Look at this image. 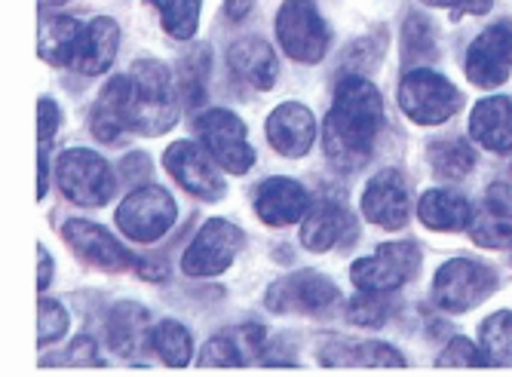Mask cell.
Returning <instances> with one entry per match:
<instances>
[{
	"label": "cell",
	"mask_w": 512,
	"mask_h": 377,
	"mask_svg": "<svg viewBox=\"0 0 512 377\" xmlns=\"http://www.w3.org/2000/svg\"><path fill=\"white\" fill-rule=\"evenodd\" d=\"M384 126V102L375 83L362 74H347L335 89V105L325 114L322 145L325 157L341 172L362 169L371 154L375 141Z\"/></svg>",
	"instance_id": "obj_1"
},
{
	"label": "cell",
	"mask_w": 512,
	"mask_h": 377,
	"mask_svg": "<svg viewBox=\"0 0 512 377\" xmlns=\"http://www.w3.org/2000/svg\"><path fill=\"white\" fill-rule=\"evenodd\" d=\"M135 83L132 99V132L138 135H163L178 123V96L172 74L157 59H138L129 71Z\"/></svg>",
	"instance_id": "obj_2"
},
{
	"label": "cell",
	"mask_w": 512,
	"mask_h": 377,
	"mask_svg": "<svg viewBox=\"0 0 512 377\" xmlns=\"http://www.w3.org/2000/svg\"><path fill=\"white\" fill-rule=\"evenodd\" d=\"M497 289V273L488 264L470 258H451L433 279V301L445 313H467L491 298Z\"/></svg>",
	"instance_id": "obj_3"
},
{
	"label": "cell",
	"mask_w": 512,
	"mask_h": 377,
	"mask_svg": "<svg viewBox=\"0 0 512 377\" xmlns=\"http://www.w3.org/2000/svg\"><path fill=\"white\" fill-rule=\"evenodd\" d=\"M463 105V96L451 80H445L436 71L417 68L408 71L399 83V108L421 126H439L448 117L457 114Z\"/></svg>",
	"instance_id": "obj_4"
},
{
	"label": "cell",
	"mask_w": 512,
	"mask_h": 377,
	"mask_svg": "<svg viewBox=\"0 0 512 377\" xmlns=\"http://www.w3.org/2000/svg\"><path fill=\"white\" fill-rule=\"evenodd\" d=\"M56 178L62 194L86 209H99L114 197V175L111 166L96 151H65L56 163Z\"/></svg>",
	"instance_id": "obj_5"
},
{
	"label": "cell",
	"mask_w": 512,
	"mask_h": 377,
	"mask_svg": "<svg viewBox=\"0 0 512 377\" xmlns=\"http://www.w3.org/2000/svg\"><path fill=\"white\" fill-rule=\"evenodd\" d=\"M178 218V206L172 194L160 184H145L132 191L117 209V224L135 243H157L172 230Z\"/></svg>",
	"instance_id": "obj_6"
},
{
	"label": "cell",
	"mask_w": 512,
	"mask_h": 377,
	"mask_svg": "<svg viewBox=\"0 0 512 377\" xmlns=\"http://www.w3.org/2000/svg\"><path fill=\"white\" fill-rule=\"evenodd\" d=\"M276 37L289 59L316 65L329 50V25L322 22L310 0H286L276 13Z\"/></svg>",
	"instance_id": "obj_7"
},
{
	"label": "cell",
	"mask_w": 512,
	"mask_h": 377,
	"mask_svg": "<svg viewBox=\"0 0 512 377\" xmlns=\"http://www.w3.org/2000/svg\"><path fill=\"white\" fill-rule=\"evenodd\" d=\"M200 141L206 145V151L212 154V160L227 169V172H234V175H243L252 169L255 163V151L249 145V138H246V123L237 117V114H230L224 108H212V111H203L194 123Z\"/></svg>",
	"instance_id": "obj_8"
},
{
	"label": "cell",
	"mask_w": 512,
	"mask_h": 377,
	"mask_svg": "<svg viewBox=\"0 0 512 377\" xmlns=\"http://www.w3.org/2000/svg\"><path fill=\"white\" fill-rule=\"evenodd\" d=\"M421 267V249L417 243H387V246H378L375 255L368 258H359L353 267H350V276L353 282L362 289V292H393L399 286L417 273Z\"/></svg>",
	"instance_id": "obj_9"
},
{
	"label": "cell",
	"mask_w": 512,
	"mask_h": 377,
	"mask_svg": "<svg viewBox=\"0 0 512 377\" xmlns=\"http://www.w3.org/2000/svg\"><path fill=\"white\" fill-rule=\"evenodd\" d=\"M243 243H246V237L237 224H230L224 218H212L200 227L194 243L188 246V252H184L181 270L188 276H218L234 264Z\"/></svg>",
	"instance_id": "obj_10"
},
{
	"label": "cell",
	"mask_w": 512,
	"mask_h": 377,
	"mask_svg": "<svg viewBox=\"0 0 512 377\" xmlns=\"http://www.w3.org/2000/svg\"><path fill=\"white\" fill-rule=\"evenodd\" d=\"M264 301L273 313H316L338 301V286L316 270H301L273 282Z\"/></svg>",
	"instance_id": "obj_11"
},
{
	"label": "cell",
	"mask_w": 512,
	"mask_h": 377,
	"mask_svg": "<svg viewBox=\"0 0 512 377\" xmlns=\"http://www.w3.org/2000/svg\"><path fill=\"white\" fill-rule=\"evenodd\" d=\"M512 71V28L491 25L485 28L467 50V77L479 89H497L509 80Z\"/></svg>",
	"instance_id": "obj_12"
},
{
	"label": "cell",
	"mask_w": 512,
	"mask_h": 377,
	"mask_svg": "<svg viewBox=\"0 0 512 377\" xmlns=\"http://www.w3.org/2000/svg\"><path fill=\"white\" fill-rule=\"evenodd\" d=\"M212 154L209 151H200L194 141H178L172 145L163 157L169 175L184 187L188 194L200 197V200H218L224 197L227 184L221 181L215 163L209 160Z\"/></svg>",
	"instance_id": "obj_13"
},
{
	"label": "cell",
	"mask_w": 512,
	"mask_h": 377,
	"mask_svg": "<svg viewBox=\"0 0 512 377\" xmlns=\"http://www.w3.org/2000/svg\"><path fill=\"white\" fill-rule=\"evenodd\" d=\"M411 212V197L405 178L396 169H384L368 181L365 194H362V215L378 224L384 230H399L408 224Z\"/></svg>",
	"instance_id": "obj_14"
},
{
	"label": "cell",
	"mask_w": 512,
	"mask_h": 377,
	"mask_svg": "<svg viewBox=\"0 0 512 377\" xmlns=\"http://www.w3.org/2000/svg\"><path fill=\"white\" fill-rule=\"evenodd\" d=\"M62 237L65 243L74 249L77 258H83L86 264L92 267H99V270H126L132 267V255L111 237V233L99 224H92V221H68L65 230H62Z\"/></svg>",
	"instance_id": "obj_15"
},
{
	"label": "cell",
	"mask_w": 512,
	"mask_h": 377,
	"mask_svg": "<svg viewBox=\"0 0 512 377\" xmlns=\"http://www.w3.org/2000/svg\"><path fill=\"white\" fill-rule=\"evenodd\" d=\"M316 120L304 105L286 102L267 117V141L279 157L298 160L313 148Z\"/></svg>",
	"instance_id": "obj_16"
},
{
	"label": "cell",
	"mask_w": 512,
	"mask_h": 377,
	"mask_svg": "<svg viewBox=\"0 0 512 377\" xmlns=\"http://www.w3.org/2000/svg\"><path fill=\"white\" fill-rule=\"evenodd\" d=\"M132 99H135V83L132 77H114L105 83V89L99 92V102L92 108L89 126L92 135L105 145L117 141L126 129H132Z\"/></svg>",
	"instance_id": "obj_17"
},
{
	"label": "cell",
	"mask_w": 512,
	"mask_h": 377,
	"mask_svg": "<svg viewBox=\"0 0 512 377\" xmlns=\"http://www.w3.org/2000/svg\"><path fill=\"white\" fill-rule=\"evenodd\" d=\"M356 240V218L338 203L310 206L301 224V246L310 252H329Z\"/></svg>",
	"instance_id": "obj_18"
},
{
	"label": "cell",
	"mask_w": 512,
	"mask_h": 377,
	"mask_svg": "<svg viewBox=\"0 0 512 377\" xmlns=\"http://www.w3.org/2000/svg\"><path fill=\"white\" fill-rule=\"evenodd\" d=\"M255 212L270 227H289L310 212V197L292 178H267L255 191Z\"/></svg>",
	"instance_id": "obj_19"
},
{
	"label": "cell",
	"mask_w": 512,
	"mask_h": 377,
	"mask_svg": "<svg viewBox=\"0 0 512 377\" xmlns=\"http://www.w3.org/2000/svg\"><path fill=\"white\" fill-rule=\"evenodd\" d=\"M154 322L151 313L142 304H117L108 316V347L120 353L123 359L138 356L151 347Z\"/></svg>",
	"instance_id": "obj_20"
},
{
	"label": "cell",
	"mask_w": 512,
	"mask_h": 377,
	"mask_svg": "<svg viewBox=\"0 0 512 377\" xmlns=\"http://www.w3.org/2000/svg\"><path fill=\"white\" fill-rule=\"evenodd\" d=\"M470 135L479 141L485 151L509 154L512 151V99H506V96L482 99L473 108Z\"/></svg>",
	"instance_id": "obj_21"
},
{
	"label": "cell",
	"mask_w": 512,
	"mask_h": 377,
	"mask_svg": "<svg viewBox=\"0 0 512 377\" xmlns=\"http://www.w3.org/2000/svg\"><path fill=\"white\" fill-rule=\"evenodd\" d=\"M227 65L240 80H246L255 89H270L276 83V53L270 50V43L258 40V37H246L240 43H234L227 50Z\"/></svg>",
	"instance_id": "obj_22"
},
{
	"label": "cell",
	"mask_w": 512,
	"mask_h": 377,
	"mask_svg": "<svg viewBox=\"0 0 512 377\" xmlns=\"http://www.w3.org/2000/svg\"><path fill=\"white\" fill-rule=\"evenodd\" d=\"M117 46H120V28L114 19L108 16H99L92 19L86 34H83V43H80V53L74 59V68L80 74H89L96 77L102 74L105 68H111L114 56H117Z\"/></svg>",
	"instance_id": "obj_23"
},
{
	"label": "cell",
	"mask_w": 512,
	"mask_h": 377,
	"mask_svg": "<svg viewBox=\"0 0 512 377\" xmlns=\"http://www.w3.org/2000/svg\"><path fill=\"white\" fill-rule=\"evenodd\" d=\"M417 215L430 230H442V233H457V230H467L473 224V206L470 200H463L454 191H427L417 203Z\"/></svg>",
	"instance_id": "obj_24"
},
{
	"label": "cell",
	"mask_w": 512,
	"mask_h": 377,
	"mask_svg": "<svg viewBox=\"0 0 512 377\" xmlns=\"http://www.w3.org/2000/svg\"><path fill=\"white\" fill-rule=\"evenodd\" d=\"M470 233L482 249H512V200L494 191L473 215Z\"/></svg>",
	"instance_id": "obj_25"
},
{
	"label": "cell",
	"mask_w": 512,
	"mask_h": 377,
	"mask_svg": "<svg viewBox=\"0 0 512 377\" xmlns=\"http://www.w3.org/2000/svg\"><path fill=\"white\" fill-rule=\"evenodd\" d=\"M86 28L71 16H56L40 25V59L56 68L71 65L80 53Z\"/></svg>",
	"instance_id": "obj_26"
},
{
	"label": "cell",
	"mask_w": 512,
	"mask_h": 377,
	"mask_svg": "<svg viewBox=\"0 0 512 377\" xmlns=\"http://www.w3.org/2000/svg\"><path fill=\"white\" fill-rule=\"evenodd\" d=\"M427 154H430V166H433L436 178H442V181H463L476 166V154L470 148V141H463V138L433 141Z\"/></svg>",
	"instance_id": "obj_27"
},
{
	"label": "cell",
	"mask_w": 512,
	"mask_h": 377,
	"mask_svg": "<svg viewBox=\"0 0 512 377\" xmlns=\"http://www.w3.org/2000/svg\"><path fill=\"white\" fill-rule=\"evenodd\" d=\"M151 347L157 350V356L169 365V368H184L191 362L194 344L188 328L175 319H163L160 325H154V335H151Z\"/></svg>",
	"instance_id": "obj_28"
},
{
	"label": "cell",
	"mask_w": 512,
	"mask_h": 377,
	"mask_svg": "<svg viewBox=\"0 0 512 377\" xmlns=\"http://www.w3.org/2000/svg\"><path fill=\"white\" fill-rule=\"evenodd\" d=\"M344 356H335L325 365H353V368H402L405 359L381 341H362V344H338Z\"/></svg>",
	"instance_id": "obj_29"
},
{
	"label": "cell",
	"mask_w": 512,
	"mask_h": 377,
	"mask_svg": "<svg viewBox=\"0 0 512 377\" xmlns=\"http://www.w3.org/2000/svg\"><path fill=\"white\" fill-rule=\"evenodd\" d=\"M206 71H209V46H194L178 65V92L188 102V108H200L206 96Z\"/></svg>",
	"instance_id": "obj_30"
},
{
	"label": "cell",
	"mask_w": 512,
	"mask_h": 377,
	"mask_svg": "<svg viewBox=\"0 0 512 377\" xmlns=\"http://www.w3.org/2000/svg\"><path fill=\"white\" fill-rule=\"evenodd\" d=\"M151 4L154 10H160L166 34H172L175 40H188L197 34L203 0H151Z\"/></svg>",
	"instance_id": "obj_31"
},
{
	"label": "cell",
	"mask_w": 512,
	"mask_h": 377,
	"mask_svg": "<svg viewBox=\"0 0 512 377\" xmlns=\"http://www.w3.org/2000/svg\"><path fill=\"white\" fill-rule=\"evenodd\" d=\"M482 350L488 356V365L512 368V313L509 310H500L482 322Z\"/></svg>",
	"instance_id": "obj_32"
},
{
	"label": "cell",
	"mask_w": 512,
	"mask_h": 377,
	"mask_svg": "<svg viewBox=\"0 0 512 377\" xmlns=\"http://www.w3.org/2000/svg\"><path fill=\"white\" fill-rule=\"evenodd\" d=\"M387 316H390V301L384 298V292H362L347 307V319L362 328H381Z\"/></svg>",
	"instance_id": "obj_33"
},
{
	"label": "cell",
	"mask_w": 512,
	"mask_h": 377,
	"mask_svg": "<svg viewBox=\"0 0 512 377\" xmlns=\"http://www.w3.org/2000/svg\"><path fill=\"white\" fill-rule=\"evenodd\" d=\"M37 325H40L37 344H40V347L56 344V341L68 332V313H65V307L56 304V301H46V298H43L40 307H37Z\"/></svg>",
	"instance_id": "obj_34"
},
{
	"label": "cell",
	"mask_w": 512,
	"mask_h": 377,
	"mask_svg": "<svg viewBox=\"0 0 512 377\" xmlns=\"http://www.w3.org/2000/svg\"><path fill=\"white\" fill-rule=\"evenodd\" d=\"M436 365H439V368H482V365H488V356H485V350H479L473 341H467V338H454V341L442 350V356L436 359Z\"/></svg>",
	"instance_id": "obj_35"
},
{
	"label": "cell",
	"mask_w": 512,
	"mask_h": 377,
	"mask_svg": "<svg viewBox=\"0 0 512 377\" xmlns=\"http://www.w3.org/2000/svg\"><path fill=\"white\" fill-rule=\"evenodd\" d=\"M243 350L237 347L234 338H227V335H218L212 338L203 353H200V365L203 368H240L243 365Z\"/></svg>",
	"instance_id": "obj_36"
},
{
	"label": "cell",
	"mask_w": 512,
	"mask_h": 377,
	"mask_svg": "<svg viewBox=\"0 0 512 377\" xmlns=\"http://www.w3.org/2000/svg\"><path fill=\"white\" fill-rule=\"evenodd\" d=\"M405 56H408L405 62L433 56V28L421 16H411L408 25H405Z\"/></svg>",
	"instance_id": "obj_37"
},
{
	"label": "cell",
	"mask_w": 512,
	"mask_h": 377,
	"mask_svg": "<svg viewBox=\"0 0 512 377\" xmlns=\"http://www.w3.org/2000/svg\"><path fill=\"white\" fill-rule=\"evenodd\" d=\"M59 123H62L59 105H56L53 99H40V105H37V132H40V145H46V141H53V138H56Z\"/></svg>",
	"instance_id": "obj_38"
},
{
	"label": "cell",
	"mask_w": 512,
	"mask_h": 377,
	"mask_svg": "<svg viewBox=\"0 0 512 377\" xmlns=\"http://www.w3.org/2000/svg\"><path fill=\"white\" fill-rule=\"evenodd\" d=\"M427 7H445V10H457V13H473V16H485L491 10V0H424Z\"/></svg>",
	"instance_id": "obj_39"
},
{
	"label": "cell",
	"mask_w": 512,
	"mask_h": 377,
	"mask_svg": "<svg viewBox=\"0 0 512 377\" xmlns=\"http://www.w3.org/2000/svg\"><path fill=\"white\" fill-rule=\"evenodd\" d=\"M68 365H102L96 356V344L89 338H80L68 347Z\"/></svg>",
	"instance_id": "obj_40"
},
{
	"label": "cell",
	"mask_w": 512,
	"mask_h": 377,
	"mask_svg": "<svg viewBox=\"0 0 512 377\" xmlns=\"http://www.w3.org/2000/svg\"><path fill=\"white\" fill-rule=\"evenodd\" d=\"M148 172H151V163H148L145 154H132V157L123 160V175H126L129 181H145Z\"/></svg>",
	"instance_id": "obj_41"
},
{
	"label": "cell",
	"mask_w": 512,
	"mask_h": 377,
	"mask_svg": "<svg viewBox=\"0 0 512 377\" xmlns=\"http://www.w3.org/2000/svg\"><path fill=\"white\" fill-rule=\"evenodd\" d=\"M252 4L255 0H224V13L230 22H243L252 13Z\"/></svg>",
	"instance_id": "obj_42"
},
{
	"label": "cell",
	"mask_w": 512,
	"mask_h": 377,
	"mask_svg": "<svg viewBox=\"0 0 512 377\" xmlns=\"http://www.w3.org/2000/svg\"><path fill=\"white\" fill-rule=\"evenodd\" d=\"M37 258H40V279H37V286H40V292H43V289L53 282V258L46 255V249H43V246L37 249Z\"/></svg>",
	"instance_id": "obj_43"
},
{
	"label": "cell",
	"mask_w": 512,
	"mask_h": 377,
	"mask_svg": "<svg viewBox=\"0 0 512 377\" xmlns=\"http://www.w3.org/2000/svg\"><path fill=\"white\" fill-rule=\"evenodd\" d=\"M46 184H50V160H46V154H40V187H37V197L46 194Z\"/></svg>",
	"instance_id": "obj_44"
},
{
	"label": "cell",
	"mask_w": 512,
	"mask_h": 377,
	"mask_svg": "<svg viewBox=\"0 0 512 377\" xmlns=\"http://www.w3.org/2000/svg\"><path fill=\"white\" fill-rule=\"evenodd\" d=\"M65 0H40V7H62Z\"/></svg>",
	"instance_id": "obj_45"
}]
</instances>
